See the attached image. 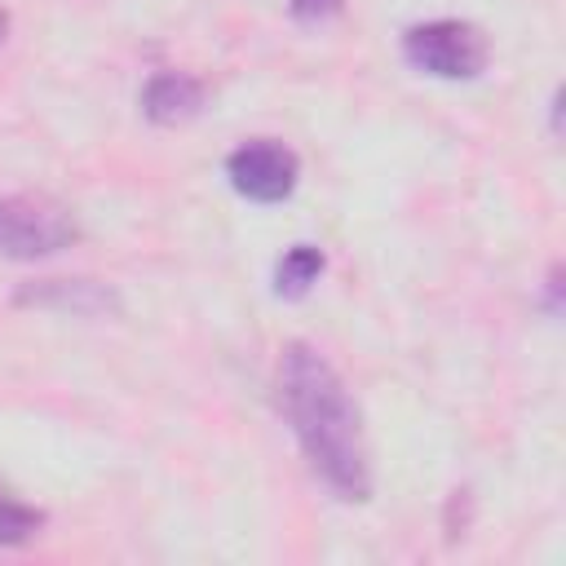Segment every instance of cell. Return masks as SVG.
<instances>
[{
    "label": "cell",
    "instance_id": "obj_1",
    "mask_svg": "<svg viewBox=\"0 0 566 566\" xmlns=\"http://www.w3.org/2000/svg\"><path fill=\"white\" fill-rule=\"evenodd\" d=\"M279 407L310 460V469L349 504L371 500V451L363 411L349 398L340 371L305 340H292L279 358Z\"/></svg>",
    "mask_w": 566,
    "mask_h": 566
},
{
    "label": "cell",
    "instance_id": "obj_2",
    "mask_svg": "<svg viewBox=\"0 0 566 566\" xmlns=\"http://www.w3.org/2000/svg\"><path fill=\"white\" fill-rule=\"evenodd\" d=\"M402 57L433 80H473L486 71L491 44H486V31L464 18H433V22L407 27Z\"/></svg>",
    "mask_w": 566,
    "mask_h": 566
},
{
    "label": "cell",
    "instance_id": "obj_3",
    "mask_svg": "<svg viewBox=\"0 0 566 566\" xmlns=\"http://www.w3.org/2000/svg\"><path fill=\"white\" fill-rule=\"evenodd\" d=\"M80 239V221L71 208L44 195H0V256L35 261L71 248Z\"/></svg>",
    "mask_w": 566,
    "mask_h": 566
},
{
    "label": "cell",
    "instance_id": "obj_4",
    "mask_svg": "<svg viewBox=\"0 0 566 566\" xmlns=\"http://www.w3.org/2000/svg\"><path fill=\"white\" fill-rule=\"evenodd\" d=\"M226 177H230V186L243 199H252V203H279V199H287L296 190L301 159H296L292 146H283L274 137H252L239 150H230Z\"/></svg>",
    "mask_w": 566,
    "mask_h": 566
},
{
    "label": "cell",
    "instance_id": "obj_5",
    "mask_svg": "<svg viewBox=\"0 0 566 566\" xmlns=\"http://www.w3.org/2000/svg\"><path fill=\"white\" fill-rule=\"evenodd\" d=\"M18 305H40V310H62V314H80V318H102L119 310L115 287L93 283V279H44L18 292Z\"/></svg>",
    "mask_w": 566,
    "mask_h": 566
},
{
    "label": "cell",
    "instance_id": "obj_6",
    "mask_svg": "<svg viewBox=\"0 0 566 566\" xmlns=\"http://www.w3.org/2000/svg\"><path fill=\"white\" fill-rule=\"evenodd\" d=\"M203 97H208L203 80H195L186 71H159L142 88V111L155 124H186L203 111Z\"/></svg>",
    "mask_w": 566,
    "mask_h": 566
},
{
    "label": "cell",
    "instance_id": "obj_7",
    "mask_svg": "<svg viewBox=\"0 0 566 566\" xmlns=\"http://www.w3.org/2000/svg\"><path fill=\"white\" fill-rule=\"evenodd\" d=\"M323 265H327V261H323V252H318L314 243H292V248L279 256V265H274V292L287 296V301L305 296V292L318 283Z\"/></svg>",
    "mask_w": 566,
    "mask_h": 566
},
{
    "label": "cell",
    "instance_id": "obj_8",
    "mask_svg": "<svg viewBox=\"0 0 566 566\" xmlns=\"http://www.w3.org/2000/svg\"><path fill=\"white\" fill-rule=\"evenodd\" d=\"M44 526V513L35 504H27L22 495H13L9 486H0V548H18L31 544Z\"/></svg>",
    "mask_w": 566,
    "mask_h": 566
},
{
    "label": "cell",
    "instance_id": "obj_9",
    "mask_svg": "<svg viewBox=\"0 0 566 566\" xmlns=\"http://www.w3.org/2000/svg\"><path fill=\"white\" fill-rule=\"evenodd\" d=\"M287 9H292L296 22L318 27V22H332V18L345 9V0H287Z\"/></svg>",
    "mask_w": 566,
    "mask_h": 566
},
{
    "label": "cell",
    "instance_id": "obj_10",
    "mask_svg": "<svg viewBox=\"0 0 566 566\" xmlns=\"http://www.w3.org/2000/svg\"><path fill=\"white\" fill-rule=\"evenodd\" d=\"M4 35H9V13L0 9V44H4Z\"/></svg>",
    "mask_w": 566,
    "mask_h": 566
}]
</instances>
